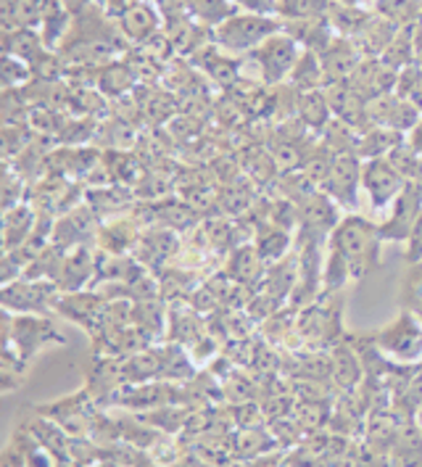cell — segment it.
Returning <instances> with one entry per match:
<instances>
[{"label": "cell", "instance_id": "cell-42", "mask_svg": "<svg viewBox=\"0 0 422 467\" xmlns=\"http://www.w3.org/2000/svg\"><path fill=\"white\" fill-rule=\"evenodd\" d=\"M422 88V69L417 64H412V67H407V69H401L396 77V88H394V93L401 96V99L412 100L417 93H420Z\"/></svg>", "mask_w": 422, "mask_h": 467}, {"label": "cell", "instance_id": "cell-47", "mask_svg": "<svg viewBox=\"0 0 422 467\" xmlns=\"http://www.w3.org/2000/svg\"><path fill=\"white\" fill-rule=\"evenodd\" d=\"M338 3H346V5H359V8H365V3H367V0H338Z\"/></svg>", "mask_w": 422, "mask_h": 467}, {"label": "cell", "instance_id": "cell-1", "mask_svg": "<svg viewBox=\"0 0 422 467\" xmlns=\"http://www.w3.org/2000/svg\"><path fill=\"white\" fill-rule=\"evenodd\" d=\"M383 244L386 241L380 238L377 224L356 212L344 214L341 224L335 227V233L327 241V246L341 254V259L346 262L348 272H351V280H356V283L380 270Z\"/></svg>", "mask_w": 422, "mask_h": 467}, {"label": "cell", "instance_id": "cell-10", "mask_svg": "<svg viewBox=\"0 0 422 467\" xmlns=\"http://www.w3.org/2000/svg\"><path fill=\"white\" fill-rule=\"evenodd\" d=\"M180 246H182V235L180 233H174L170 227H161V224H153V227H149L140 235V241H138V246L132 251V256L146 270L153 272L159 277L177 259Z\"/></svg>", "mask_w": 422, "mask_h": 467}, {"label": "cell", "instance_id": "cell-38", "mask_svg": "<svg viewBox=\"0 0 422 467\" xmlns=\"http://www.w3.org/2000/svg\"><path fill=\"white\" fill-rule=\"evenodd\" d=\"M320 143H323L330 153H335V156L356 153V148H359V132H356L354 127H348L346 122H341V119H333V122L323 130Z\"/></svg>", "mask_w": 422, "mask_h": 467}, {"label": "cell", "instance_id": "cell-8", "mask_svg": "<svg viewBox=\"0 0 422 467\" xmlns=\"http://www.w3.org/2000/svg\"><path fill=\"white\" fill-rule=\"evenodd\" d=\"M391 214L386 217L383 224H377L380 230V238L386 244H407L415 224L420 220L422 214V188L417 182H407V188L398 193V198L388 206Z\"/></svg>", "mask_w": 422, "mask_h": 467}, {"label": "cell", "instance_id": "cell-22", "mask_svg": "<svg viewBox=\"0 0 422 467\" xmlns=\"http://www.w3.org/2000/svg\"><path fill=\"white\" fill-rule=\"evenodd\" d=\"M362 50L356 48L354 40L348 37H335L327 48L320 53V61H323L324 77H327V85L330 82H346L348 77L354 74V69L362 64Z\"/></svg>", "mask_w": 422, "mask_h": 467}, {"label": "cell", "instance_id": "cell-34", "mask_svg": "<svg viewBox=\"0 0 422 467\" xmlns=\"http://www.w3.org/2000/svg\"><path fill=\"white\" fill-rule=\"evenodd\" d=\"M362 378V359L354 354V348L348 344L333 346V383L341 391H351Z\"/></svg>", "mask_w": 422, "mask_h": 467}, {"label": "cell", "instance_id": "cell-20", "mask_svg": "<svg viewBox=\"0 0 422 467\" xmlns=\"http://www.w3.org/2000/svg\"><path fill=\"white\" fill-rule=\"evenodd\" d=\"M222 270L235 280V283H241L243 288H249V291H259V285L264 283V277H267V270H270V265L264 262V256L256 251L253 244H243V246L232 248L230 254H227V259L222 262Z\"/></svg>", "mask_w": 422, "mask_h": 467}, {"label": "cell", "instance_id": "cell-25", "mask_svg": "<svg viewBox=\"0 0 422 467\" xmlns=\"http://www.w3.org/2000/svg\"><path fill=\"white\" fill-rule=\"evenodd\" d=\"M251 244H253L256 251L264 256L267 265H274V262L285 259V256L293 251V246H296V233H291V230H285V227H277L273 222H267V224L256 227Z\"/></svg>", "mask_w": 422, "mask_h": 467}, {"label": "cell", "instance_id": "cell-11", "mask_svg": "<svg viewBox=\"0 0 422 467\" xmlns=\"http://www.w3.org/2000/svg\"><path fill=\"white\" fill-rule=\"evenodd\" d=\"M341 206L327 196L324 191H317L306 201L298 203V235H314V238H324L330 241V235L335 233V227L341 224Z\"/></svg>", "mask_w": 422, "mask_h": 467}, {"label": "cell", "instance_id": "cell-7", "mask_svg": "<svg viewBox=\"0 0 422 467\" xmlns=\"http://www.w3.org/2000/svg\"><path fill=\"white\" fill-rule=\"evenodd\" d=\"M338 296H320L312 306L298 312V338L309 348L317 346H338L341 338V301Z\"/></svg>", "mask_w": 422, "mask_h": 467}, {"label": "cell", "instance_id": "cell-40", "mask_svg": "<svg viewBox=\"0 0 422 467\" xmlns=\"http://www.w3.org/2000/svg\"><path fill=\"white\" fill-rule=\"evenodd\" d=\"M388 161H391V167L396 170L407 182H415L417 180V172H420V161H422V156L415 150V148L409 146L407 140L401 143L398 148H394L388 156H386Z\"/></svg>", "mask_w": 422, "mask_h": 467}, {"label": "cell", "instance_id": "cell-23", "mask_svg": "<svg viewBox=\"0 0 422 467\" xmlns=\"http://www.w3.org/2000/svg\"><path fill=\"white\" fill-rule=\"evenodd\" d=\"M401 26L394 22V19H388V16H383V14H370V19L365 22V26L359 29V35L354 37V43H356V48L362 50V56L365 58H380L386 48L394 43V37H396V32Z\"/></svg>", "mask_w": 422, "mask_h": 467}, {"label": "cell", "instance_id": "cell-29", "mask_svg": "<svg viewBox=\"0 0 422 467\" xmlns=\"http://www.w3.org/2000/svg\"><path fill=\"white\" fill-rule=\"evenodd\" d=\"M14 446L19 449L22 460H25V467H61V460L50 451L46 443L40 441L25 422L16 425L14 436H11Z\"/></svg>", "mask_w": 422, "mask_h": 467}, {"label": "cell", "instance_id": "cell-17", "mask_svg": "<svg viewBox=\"0 0 422 467\" xmlns=\"http://www.w3.org/2000/svg\"><path fill=\"white\" fill-rule=\"evenodd\" d=\"M324 96L330 100L333 117L346 122L348 127H354L359 135L373 127L370 117H367V100L362 99L348 82H330V85H324Z\"/></svg>", "mask_w": 422, "mask_h": 467}, {"label": "cell", "instance_id": "cell-21", "mask_svg": "<svg viewBox=\"0 0 422 467\" xmlns=\"http://www.w3.org/2000/svg\"><path fill=\"white\" fill-rule=\"evenodd\" d=\"M85 203L98 214L100 222L117 220L129 214L138 206V196L127 185H100V188H85Z\"/></svg>", "mask_w": 422, "mask_h": 467}, {"label": "cell", "instance_id": "cell-45", "mask_svg": "<svg viewBox=\"0 0 422 467\" xmlns=\"http://www.w3.org/2000/svg\"><path fill=\"white\" fill-rule=\"evenodd\" d=\"M407 143H409V146L415 148V150H417V153L422 156V119L415 124V130H412V132L407 135Z\"/></svg>", "mask_w": 422, "mask_h": 467}, {"label": "cell", "instance_id": "cell-32", "mask_svg": "<svg viewBox=\"0 0 422 467\" xmlns=\"http://www.w3.org/2000/svg\"><path fill=\"white\" fill-rule=\"evenodd\" d=\"M288 85L296 88L298 93L323 90L324 85H327V77H324L320 53H314V50H301L296 67H293V72L288 77Z\"/></svg>", "mask_w": 422, "mask_h": 467}, {"label": "cell", "instance_id": "cell-19", "mask_svg": "<svg viewBox=\"0 0 422 467\" xmlns=\"http://www.w3.org/2000/svg\"><path fill=\"white\" fill-rule=\"evenodd\" d=\"M117 25H119L117 29L125 40L135 43V46H143L146 40H150L153 35H159L164 29V19L150 0H135L117 19Z\"/></svg>", "mask_w": 422, "mask_h": 467}, {"label": "cell", "instance_id": "cell-14", "mask_svg": "<svg viewBox=\"0 0 422 467\" xmlns=\"http://www.w3.org/2000/svg\"><path fill=\"white\" fill-rule=\"evenodd\" d=\"M367 117H370L373 127H391L404 135H409L415 130V124L422 119L420 109L396 93H386V96L367 100Z\"/></svg>", "mask_w": 422, "mask_h": 467}, {"label": "cell", "instance_id": "cell-44", "mask_svg": "<svg viewBox=\"0 0 422 467\" xmlns=\"http://www.w3.org/2000/svg\"><path fill=\"white\" fill-rule=\"evenodd\" d=\"M407 262L422 265V214L415 224V230H412V235H409V241H407Z\"/></svg>", "mask_w": 422, "mask_h": 467}, {"label": "cell", "instance_id": "cell-27", "mask_svg": "<svg viewBox=\"0 0 422 467\" xmlns=\"http://www.w3.org/2000/svg\"><path fill=\"white\" fill-rule=\"evenodd\" d=\"M283 32H288L304 50L323 53L338 35L330 29L327 19H301V22H285L283 19Z\"/></svg>", "mask_w": 422, "mask_h": 467}, {"label": "cell", "instance_id": "cell-30", "mask_svg": "<svg viewBox=\"0 0 422 467\" xmlns=\"http://www.w3.org/2000/svg\"><path fill=\"white\" fill-rule=\"evenodd\" d=\"M407 140L404 132H396L391 127H370L367 132L359 135V159L362 161H373V159H386L394 148H398Z\"/></svg>", "mask_w": 422, "mask_h": 467}, {"label": "cell", "instance_id": "cell-31", "mask_svg": "<svg viewBox=\"0 0 422 467\" xmlns=\"http://www.w3.org/2000/svg\"><path fill=\"white\" fill-rule=\"evenodd\" d=\"M185 8L193 25L206 26V29H217L235 14H241V8L232 0H185Z\"/></svg>", "mask_w": 422, "mask_h": 467}, {"label": "cell", "instance_id": "cell-35", "mask_svg": "<svg viewBox=\"0 0 422 467\" xmlns=\"http://www.w3.org/2000/svg\"><path fill=\"white\" fill-rule=\"evenodd\" d=\"M270 191H273L274 196L293 201L298 206L301 201H306L312 193H317L320 188L309 180V174L304 172V170H285V172L277 174V180H274Z\"/></svg>", "mask_w": 422, "mask_h": 467}, {"label": "cell", "instance_id": "cell-12", "mask_svg": "<svg viewBox=\"0 0 422 467\" xmlns=\"http://www.w3.org/2000/svg\"><path fill=\"white\" fill-rule=\"evenodd\" d=\"M375 344L398 362H415L422 357V325L415 315H401L375 336Z\"/></svg>", "mask_w": 422, "mask_h": 467}, {"label": "cell", "instance_id": "cell-24", "mask_svg": "<svg viewBox=\"0 0 422 467\" xmlns=\"http://www.w3.org/2000/svg\"><path fill=\"white\" fill-rule=\"evenodd\" d=\"M35 222H37V209L29 201L14 206V209H5L3 212V254L16 251L22 246L32 235Z\"/></svg>", "mask_w": 422, "mask_h": 467}, {"label": "cell", "instance_id": "cell-28", "mask_svg": "<svg viewBox=\"0 0 422 467\" xmlns=\"http://www.w3.org/2000/svg\"><path fill=\"white\" fill-rule=\"evenodd\" d=\"M296 117L306 124L314 135H323L324 127L335 119V117H333V109H330V100L324 96V88L323 90L298 93Z\"/></svg>", "mask_w": 422, "mask_h": 467}, {"label": "cell", "instance_id": "cell-2", "mask_svg": "<svg viewBox=\"0 0 422 467\" xmlns=\"http://www.w3.org/2000/svg\"><path fill=\"white\" fill-rule=\"evenodd\" d=\"M5 348L29 365L46 346H61L67 338L58 333L50 315H8L5 312Z\"/></svg>", "mask_w": 422, "mask_h": 467}, {"label": "cell", "instance_id": "cell-16", "mask_svg": "<svg viewBox=\"0 0 422 467\" xmlns=\"http://www.w3.org/2000/svg\"><path fill=\"white\" fill-rule=\"evenodd\" d=\"M96 277H98V248L75 246L64 254V265H61V275H58L61 294L87 291L96 285Z\"/></svg>", "mask_w": 422, "mask_h": 467}, {"label": "cell", "instance_id": "cell-39", "mask_svg": "<svg viewBox=\"0 0 422 467\" xmlns=\"http://www.w3.org/2000/svg\"><path fill=\"white\" fill-rule=\"evenodd\" d=\"M333 0H277V16L285 22L323 19Z\"/></svg>", "mask_w": 422, "mask_h": 467}, {"label": "cell", "instance_id": "cell-46", "mask_svg": "<svg viewBox=\"0 0 422 467\" xmlns=\"http://www.w3.org/2000/svg\"><path fill=\"white\" fill-rule=\"evenodd\" d=\"M415 64L422 69V25L415 29Z\"/></svg>", "mask_w": 422, "mask_h": 467}, {"label": "cell", "instance_id": "cell-9", "mask_svg": "<svg viewBox=\"0 0 422 467\" xmlns=\"http://www.w3.org/2000/svg\"><path fill=\"white\" fill-rule=\"evenodd\" d=\"M362 167L365 161L359 159V153H344L335 156L330 177L324 180L320 191L333 198L341 209H346V214L356 212V201H359V188H362Z\"/></svg>", "mask_w": 422, "mask_h": 467}, {"label": "cell", "instance_id": "cell-48", "mask_svg": "<svg viewBox=\"0 0 422 467\" xmlns=\"http://www.w3.org/2000/svg\"><path fill=\"white\" fill-rule=\"evenodd\" d=\"M412 103H415V106L420 109V114H422V88H420V93H417V96L412 99Z\"/></svg>", "mask_w": 422, "mask_h": 467}, {"label": "cell", "instance_id": "cell-37", "mask_svg": "<svg viewBox=\"0 0 422 467\" xmlns=\"http://www.w3.org/2000/svg\"><path fill=\"white\" fill-rule=\"evenodd\" d=\"M415 29H417V25L401 26L396 32V37H394V43L380 56L391 69L401 72V69L415 64Z\"/></svg>", "mask_w": 422, "mask_h": 467}, {"label": "cell", "instance_id": "cell-49", "mask_svg": "<svg viewBox=\"0 0 422 467\" xmlns=\"http://www.w3.org/2000/svg\"><path fill=\"white\" fill-rule=\"evenodd\" d=\"M417 25H422V5H420V22H417Z\"/></svg>", "mask_w": 422, "mask_h": 467}, {"label": "cell", "instance_id": "cell-18", "mask_svg": "<svg viewBox=\"0 0 422 467\" xmlns=\"http://www.w3.org/2000/svg\"><path fill=\"white\" fill-rule=\"evenodd\" d=\"M396 69H391L383 58H362V64L354 69L346 82L365 100H373L377 96L394 93L396 88Z\"/></svg>", "mask_w": 422, "mask_h": 467}, {"label": "cell", "instance_id": "cell-4", "mask_svg": "<svg viewBox=\"0 0 422 467\" xmlns=\"http://www.w3.org/2000/svg\"><path fill=\"white\" fill-rule=\"evenodd\" d=\"M301 46L288 35V32H277L270 40H264L259 48L243 56L246 67H256V82L274 88L288 82V77L296 67L298 56H301Z\"/></svg>", "mask_w": 422, "mask_h": 467}, {"label": "cell", "instance_id": "cell-5", "mask_svg": "<svg viewBox=\"0 0 422 467\" xmlns=\"http://www.w3.org/2000/svg\"><path fill=\"white\" fill-rule=\"evenodd\" d=\"M98 410L100 407L96 404V399L90 396L87 389H79V391L64 396V399H56V401H48V404L32 407V412L53 420L56 425H61L67 431V436L75 439V441L77 439H90Z\"/></svg>", "mask_w": 422, "mask_h": 467}, {"label": "cell", "instance_id": "cell-13", "mask_svg": "<svg viewBox=\"0 0 422 467\" xmlns=\"http://www.w3.org/2000/svg\"><path fill=\"white\" fill-rule=\"evenodd\" d=\"M404 188H407V180L391 167L388 159L365 161V167H362V191L367 193L373 209H388Z\"/></svg>", "mask_w": 422, "mask_h": 467}, {"label": "cell", "instance_id": "cell-33", "mask_svg": "<svg viewBox=\"0 0 422 467\" xmlns=\"http://www.w3.org/2000/svg\"><path fill=\"white\" fill-rule=\"evenodd\" d=\"M370 14H373V11H367V8L346 5V3L333 0L330 8H327V14H324V19H327V25H330V29H333L338 37L354 40V37L359 35V29L365 26V22L370 19Z\"/></svg>", "mask_w": 422, "mask_h": 467}, {"label": "cell", "instance_id": "cell-3", "mask_svg": "<svg viewBox=\"0 0 422 467\" xmlns=\"http://www.w3.org/2000/svg\"><path fill=\"white\" fill-rule=\"evenodd\" d=\"M283 32L280 16H264V14H249L241 11L232 19H227L222 26L214 29V43L232 56H246L253 48H259L264 40Z\"/></svg>", "mask_w": 422, "mask_h": 467}, {"label": "cell", "instance_id": "cell-36", "mask_svg": "<svg viewBox=\"0 0 422 467\" xmlns=\"http://www.w3.org/2000/svg\"><path fill=\"white\" fill-rule=\"evenodd\" d=\"M43 50H46V40L37 37V32L32 26L5 32V56H14V58H22L26 64H32Z\"/></svg>", "mask_w": 422, "mask_h": 467}, {"label": "cell", "instance_id": "cell-41", "mask_svg": "<svg viewBox=\"0 0 422 467\" xmlns=\"http://www.w3.org/2000/svg\"><path fill=\"white\" fill-rule=\"evenodd\" d=\"M29 79H35L32 67L22 58L5 56V61H3V85H5V90H22V85H26Z\"/></svg>", "mask_w": 422, "mask_h": 467}, {"label": "cell", "instance_id": "cell-6", "mask_svg": "<svg viewBox=\"0 0 422 467\" xmlns=\"http://www.w3.org/2000/svg\"><path fill=\"white\" fill-rule=\"evenodd\" d=\"M3 306L8 315H56L61 288L53 280L19 277L3 285Z\"/></svg>", "mask_w": 422, "mask_h": 467}, {"label": "cell", "instance_id": "cell-15", "mask_svg": "<svg viewBox=\"0 0 422 467\" xmlns=\"http://www.w3.org/2000/svg\"><path fill=\"white\" fill-rule=\"evenodd\" d=\"M106 306H108V298L100 291L87 288V291H75V294H61L56 304V315L85 327L93 336L106 315Z\"/></svg>", "mask_w": 422, "mask_h": 467}, {"label": "cell", "instance_id": "cell-26", "mask_svg": "<svg viewBox=\"0 0 422 467\" xmlns=\"http://www.w3.org/2000/svg\"><path fill=\"white\" fill-rule=\"evenodd\" d=\"M96 88H98L100 93L106 96V99H125L127 93L140 82L138 79V72H135V67L129 64V61H108L106 67H100L96 69Z\"/></svg>", "mask_w": 422, "mask_h": 467}, {"label": "cell", "instance_id": "cell-43", "mask_svg": "<svg viewBox=\"0 0 422 467\" xmlns=\"http://www.w3.org/2000/svg\"><path fill=\"white\" fill-rule=\"evenodd\" d=\"M241 11L249 14H264V16H277V0H232Z\"/></svg>", "mask_w": 422, "mask_h": 467}]
</instances>
